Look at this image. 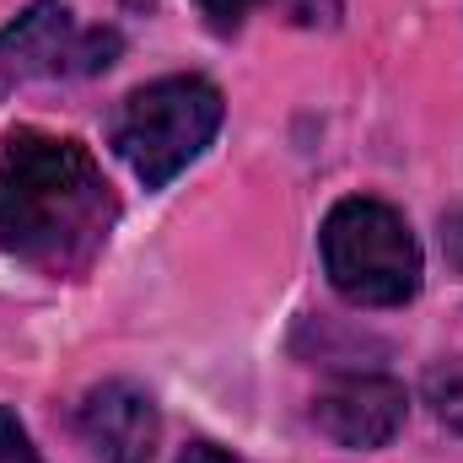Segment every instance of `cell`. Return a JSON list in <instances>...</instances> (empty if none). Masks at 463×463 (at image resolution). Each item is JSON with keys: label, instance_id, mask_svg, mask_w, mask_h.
I'll use <instances>...</instances> for the list:
<instances>
[{"label": "cell", "instance_id": "1", "mask_svg": "<svg viewBox=\"0 0 463 463\" xmlns=\"http://www.w3.org/2000/svg\"><path fill=\"white\" fill-rule=\"evenodd\" d=\"M118 222V194L98 156L49 129H11L0 140V248L54 280L98 264Z\"/></svg>", "mask_w": 463, "mask_h": 463}, {"label": "cell", "instance_id": "2", "mask_svg": "<svg viewBox=\"0 0 463 463\" xmlns=\"http://www.w3.org/2000/svg\"><path fill=\"white\" fill-rule=\"evenodd\" d=\"M324 269L350 307H404L420 291V242L410 222L372 194H350L324 216Z\"/></svg>", "mask_w": 463, "mask_h": 463}, {"label": "cell", "instance_id": "3", "mask_svg": "<svg viewBox=\"0 0 463 463\" xmlns=\"http://www.w3.org/2000/svg\"><path fill=\"white\" fill-rule=\"evenodd\" d=\"M222 92L205 76H162L124 98L114 118V151L146 189H167L222 129Z\"/></svg>", "mask_w": 463, "mask_h": 463}, {"label": "cell", "instance_id": "4", "mask_svg": "<svg viewBox=\"0 0 463 463\" xmlns=\"http://www.w3.org/2000/svg\"><path fill=\"white\" fill-rule=\"evenodd\" d=\"M118 54L114 27H76L71 5L33 0L0 27V98H11L27 81L54 76H98Z\"/></svg>", "mask_w": 463, "mask_h": 463}, {"label": "cell", "instance_id": "5", "mask_svg": "<svg viewBox=\"0 0 463 463\" xmlns=\"http://www.w3.org/2000/svg\"><path fill=\"white\" fill-rule=\"evenodd\" d=\"M76 431L98 463H151L162 442V415L140 383L109 377L76 404Z\"/></svg>", "mask_w": 463, "mask_h": 463}, {"label": "cell", "instance_id": "6", "mask_svg": "<svg viewBox=\"0 0 463 463\" xmlns=\"http://www.w3.org/2000/svg\"><path fill=\"white\" fill-rule=\"evenodd\" d=\"M404 415H410L404 383L383 372H350L313 404V426L340 448H388L404 431Z\"/></svg>", "mask_w": 463, "mask_h": 463}, {"label": "cell", "instance_id": "7", "mask_svg": "<svg viewBox=\"0 0 463 463\" xmlns=\"http://www.w3.org/2000/svg\"><path fill=\"white\" fill-rule=\"evenodd\" d=\"M426 388H431L437 415H442V420H453V426L463 431V366H437V372L426 377Z\"/></svg>", "mask_w": 463, "mask_h": 463}, {"label": "cell", "instance_id": "8", "mask_svg": "<svg viewBox=\"0 0 463 463\" xmlns=\"http://www.w3.org/2000/svg\"><path fill=\"white\" fill-rule=\"evenodd\" d=\"M0 463H43L38 448H33V437H27V426L5 404H0Z\"/></svg>", "mask_w": 463, "mask_h": 463}, {"label": "cell", "instance_id": "9", "mask_svg": "<svg viewBox=\"0 0 463 463\" xmlns=\"http://www.w3.org/2000/svg\"><path fill=\"white\" fill-rule=\"evenodd\" d=\"M200 5V16L216 27V33H237L242 22H248V11L259 5V0H194Z\"/></svg>", "mask_w": 463, "mask_h": 463}, {"label": "cell", "instance_id": "10", "mask_svg": "<svg viewBox=\"0 0 463 463\" xmlns=\"http://www.w3.org/2000/svg\"><path fill=\"white\" fill-rule=\"evenodd\" d=\"M280 5H286L291 22H307V27L313 22H335V11H340V0H280Z\"/></svg>", "mask_w": 463, "mask_h": 463}, {"label": "cell", "instance_id": "11", "mask_svg": "<svg viewBox=\"0 0 463 463\" xmlns=\"http://www.w3.org/2000/svg\"><path fill=\"white\" fill-rule=\"evenodd\" d=\"M178 463H242V458H232L227 448H216V442H189L178 453Z\"/></svg>", "mask_w": 463, "mask_h": 463}]
</instances>
